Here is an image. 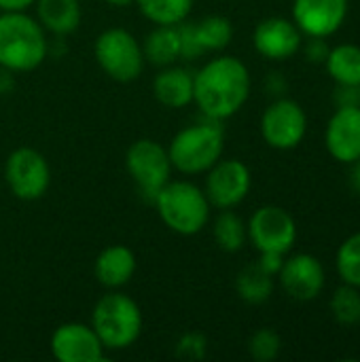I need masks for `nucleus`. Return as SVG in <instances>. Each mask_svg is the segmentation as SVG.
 I'll list each match as a JSON object with an SVG mask.
<instances>
[{
  "mask_svg": "<svg viewBox=\"0 0 360 362\" xmlns=\"http://www.w3.org/2000/svg\"><path fill=\"white\" fill-rule=\"evenodd\" d=\"M250 95V72L233 55L210 59L193 74V102L204 117L225 121L233 117Z\"/></svg>",
  "mask_w": 360,
  "mask_h": 362,
  "instance_id": "1",
  "label": "nucleus"
},
{
  "mask_svg": "<svg viewBox=\"0 0 360 362\" xmlns=\"http://www.w3.org/2000/svg\"><path fill=\"white\" fill-rule=\"evenodd\" d=\"M45 28L25 11L0 15V68L30 72L47 57Z\"/></svg>",
  "mask_w": 360,
  "mask_h": 362,
  "instance_id": "2",
  "label": "nucleus"
},
{
  "mask_svg": "<svg viewBox=\"0 0 360 362\" xmlns=\"http://www.w3.org/2000/svg\"><path fill=\"white\" fill-rule=\"evenodd\" d=\"M225 151V129L223 121L204 117L199 123L180 129L170 146L168 155L172 168L182 174H204L208 172Z\"/></svg>",
  "mask_w": 360,
  "mask_h": 362,
  "instance_id": "3",
  "label": "nucleus"
},
{
  "mask_svg": "<svg viewBox=\"0 0 360 362\" xmlns=\"http://www.w3.org/2000/svg\"><path fill=\"white\" fill-rule=\"evenodd\" d=\"M153 204L163 225L178 235H197L210 218L206 193L189 180H168Z\"/></svg>",
  "mask_w": 360,
  "mask_h": 362,
  "instance_id": "4",
  "label": "nucleus"
},
{
  "mask_svg": "<svg viewBox=\"0 0 360 362\" xmlns=\"http://www.w3.org/2000/svg\"><path fill=\"white\" fill-rule=\"evenodd\" d=\"M91 327L104 350H125L134 346L142 333V312L132 297L108 293L95 303Z\"/></svg>",
  "mask_w": 360,
  "mask_h": 362,
  "instance_id": "5",
  "label": "nucleus"
},
{
  "mask_svg": "<svg viewBox=\"0 0 360 362\" xmlns=\"http://www.w3.org/2000/svg\"><path fill=\"white\" fill-rule=\"evenodd\" d=\"M98 66L117 83H132L142 74L144 53L136 36L123 28H108L95 38Z\"/></svg>",
  "mask_w": 360,
  "mask_h": 362,
  "instance_id": "6",
  "label": "nucleus"
},
{
  "mask_svg": "<svg viewBox=\"0 0 360 362\" xmlns=\"http://www.w3.org/2000/svg\"><path fill=\"white\" fill-rule=\"evenodd\" d=\"M125 165L134 182L138 185L142 197L151 202H155V195L172 176V161L168 148L149 138H142L127 148Z\"/></svg>",
  "mask_w": 360,
  "mask_h": 362,
  "instance_id": "7",
  "label": "nucleus"
},
{
  "mask_svg": "<svg viewBox=\"0 0 360 362\" xmlns=\"http://www.w3.org/2000/svg\"><path fill=\"white\" fill-rule=\"evenodd\" d=\"M4 178L17 199L34 202L47 193L51 185V168L38 151L21 146L8 155L4 163Z\"/></svg>",
  "mask_w": 360,
  "mask_h": 362,
  "instance_id": "8",
  "label": "nucleus"
},
{
  "mask_svg": "<svg viewBox=\"0 0 360 362\" xmlns=\"http://www.w3.org/2000/svg\"><path fill=\"white\" fill-rule=\"evenodd\" d=\"M248 238L259 252L286 255L297 242L295 218L280 206H263L246 225Z\"/></svg>",
  "mask_w": 360,
  "mask_h": 362,
  "instance_id": "9",
  "label": "nucleus"
},
{
  "mask_svg": "<svg viewBox=\"0 0 360 362\" xmlns=\"http://www.w3.org/2000/svg\"><path fill=\"white\" fill-rule=\"evenodd\" d=\"M308 132V117L295 100L280 98L261 117L263 140L278 151H291L301 144Z\"/></svg>",
  "mask_w": 360,
  "mask_h": 362,
  "instance_id": "10",
  "label": "nucleus"
},
{
  "mask_svg": "<svg viewBox=\"0 0 360 362\" xmlns=\"http://www.w3.org/2000/svg\"><path fill=\"white\" fill-rule=\"evenodd\" d=\"M252 178L246 163L240 159H219L208 170L204 193L210 206L219 210H231L246 199Z\"/></svg>",
  "mask_w": 360,
  "mask_h": 362,
  "instance_id": "11",
  "label": "nucleus"
},
{
  "mask_svg": "<svg viewBox=\"0 0 360 362\" xmlns=\"http://www.w3.org/2000/svg\"><path fill=\"white\" fill-rule=\"evenodd\" d=\"M348 4L350 0H295L293 21L301 34L327 38L344 25Z\"/></svg>",
  "mask_w": 360,
  "mask_h": 362,
  "instance_id": "12",
  "label": "nucleus"
},
{
  "mask_svg": "<svg viewBox=\"0 0 360 362\" xmlns=\"http://www.w3.org/2000/svg\"><path fill=\"white\" fill-rule=\"evenodd\" d=\"M51 352L59 362H100L104 346L93 327L83 322H66L51 337Z\"/></svg>",
  "mask_w": 360,
  "mask_h": 362,
  "instance_id": "13",
  "label": "nucleus"
},
{
  "mask_svg": "<svg viewBox=\"0 0 360 362\" xmlns=\"http://www.w3.org/2000/svg\"><path fill=\"white\" fill-rule=\"evenodd\" d=\"M284 293L295 301H312L325 288V267L312 255H295L282 263L278 272Z\"/></svg>",
  "mask_w": 360,
  "mask_h": 362,
  "instance_id": "14",
  "label": "nucleus"
},
{
  "mask_svg": "<svg viewBox=\"0 0 360 362\" xmlns=\"http://www.w3.org/2000/svg\"><path fill=\"white\" fill-rule=\"evenodd\" d=\"M325 144L333 159L352 163L360 159V106H339L327 123Z\"/></svg>",
  "mask_w": 360,
  "mask_h": 362,
  "instance_id": "15",
  "label": "nucleus"
},
{
  "mask_svg": "<svg viewBox=\"0 0 360 362\" xmlns=\"http://www.w3.org/2000/svg\"><path fill=\"white\" fill-rule=\"evenodd\" d=\"M301 30L295 21L284 17H267L263 19L252 34L255 49L274 62H282L293 57L301 49Z\"/></svg>",
  "mask_w": 360,
  "mask_h": 362,
  "instance_id": "16",
  "label": "nucleus"
},
{
  "mask_svg": "<svg viewBox=\"0 0 360 362\" xmlns=\"http://www.w3.org/2000/svg\"><path fill=\"white\" fill-rule=\"evenodd\" d=\"M136 255L127 248V246H121V244H115V246H108L104 248L98 259H95V278L102 286L106 288H121L125 286L134 274H136Z\"/></svg>",
  "mask_w": 360,
  "mask_h": 362,
  "instance_id": "17",
  "label": "nucleus"
},
{
  "mask_svg": "<svg viewBox=\"0 0 360 362\" xmlns=\"http://www.w3.org/2000/svg\"><path fill=\"white\" fill-rule=\"evenodd\" d=\"M153 95L166 108H185L193 102V74L166 66L153 81Z\"/></svg>",
  "mask_w": 360,
  "mask_h": 362,
  "instance_id": "18",
  "label": "nucleus"
},
{
  "mask_svg": "<svg viewBox=\"0 0 360 362\" xmlns=\"http://www.w3.org/2000/svg\"><path fill=\"white\" fill-rule=\"evenodd\" d=\"M36 13L38 23L55 36L72 34L83 15L79 0H36Z\"/></svg>",
  "mask_w": 360,
  "mask_h": 362,
  "instance_id": "19",
  "label": "nucleus"
},
{
  "mask_svg": "<svg viewBox=\"0 0 360 362\" xmlns=\"http://www.w3.org/2000/svg\"><path fill=\"white\" fill-rule=\"evenodd\" d=\"M176 25H155V30L149 32V36L144 38V45H142L144 62L166 68V66H172L176 59H180Z\"/></svg>",
  "mask_w": 360,
  "mask_h": 362,
  "instance_id": "20",
  "label": "nucleus"
},
{
  "mask_svg": "<svg viewBox=\"0 0 360 362\" xmlns=\"http://www.w3.org/2000/svg\"><path fill=\"white\" fill-rule=\"evenodd\" d=\"M329 76L337 85L360 87V47L356 45H337L329 51L325 59Z\"/></svg>",
  "mask_w": 360,
  "mask_h": 362,
  "instance_id": "21",
  "label": "nucleus"
},
{
  "mask_svg": "<svg viewBox=\"0 0 360 362\" xmlns=\"http://www.w3.org/2000/svg\"><path fill=\"white\" fill-rule=\"evenodd\" d=\"M236 291L242 301L250 305H261L274 293V276L267 274L259 263H252L238 274Z\"/></svg>",
  "mask_w": 360,
  "mask_h": 362,
  "instance_id": "22",
  "label": "nucleus"
},
{
  "mask_svg": "<svg viewBox=\"0 0 360 362\" xmlns=\"http://www.w3.org/2000/svg\"><path fill=\"white\" fill-rule=\"evenodd\" d=\"M142 15L155 25H176L193 8V0H136Z\"/></svg>",
  "mask_w": 360,
  "mask_h": 362,
  "instance_id": "23",
  "label": "nucleus"
},
{
  "mask_svg": "<svg viewBox=\"0 0 360 362\" xmlns=\"http://www.w3.org/2000/svg\"><path fill=\"white\" fill-rule=\"evenodd\" d=\"M248 238L246 223L231 210H221L214 221V242L225 252H238L244 248Z\"/></svg>",
  "mask_w": 360,
  "mask_h": 362,
  "instance_id": "24",
  "label": "nucleus"
},
{
  "mask_svg": "<svg viewBox=\"0 0 360 362\" xmlns=\"http://www.w3.org/2000/svg\"><path fill=\"white\" fill-rule=\"evenodd\" d=\"M195 32L204 51H223L233 38V25L223 15H208L195 23Z\"/></svg>",
  "mask_w": 360,
  "mask_h": 362,
  "instance_id": "25",
  "label": "nucleus"
},
{
  "mask_svg": "<svg viewBox=\"0 0 360 362\" xmlns=\"http://www.w3.org/2000/svg\"><path fill=\"white\" fill-rule=\"evenodd\" d=\"M335 265L344 284L360 288V231L342 242Z\"/></svg>",
  "mask_w": 360,
  "mask_h": 362,
  "instance_id": "26",
  "label": "nucleus"
},
{
  "mask_svg": "<svg viewBox=\"0 0 360 362\" xmlns=\"http://www.w3.org/2000/svg\"><path fill=\"white\" fill-rule=\"evenodd\" d=\"M331 314L344 327L360 325V288L344 284L331 299Z\"/></svg>",
  "mask_w": 360,
  "mask_h": 362,
  "instance_id": "27",
  "label": "nucleus"
},
{
  "mask_svg": "<svg viewBox=\"0 0 360 362\" xmlns=\"http://www.w3.org/2000/svg\"><path fill=\"white\" fill-rule=\"evenodd\" d=\"M282 350V339L274 329H259L250 341H248V352L257 362H272L280 356Z\"/></svg>",
  "mask_w": 360,
  "mask_h": 362,
  "instance_id": "28",
  "label": "nucleus"
},
{
  "mask_svg": "<svg viewBox=\"0 0 360 362\" xmlns=\"http://www.w3.org/2000/svg\"><path fill=\"white\" fill-rule=\"evenodd\" d=\"M178 30V45H180V59H197L199 55H204V47L199 45L197 32H195V23H187L180 21L176 25Z\"/></svg>",
  "mask_w": 360,
  "mask_h": 362,
  "instance_id": "29",
  "label": "nucleus"
},
{
  "mask_svg": "<svg viewBox=\"0 0 360 362\" xmlns=\"http://www.w3.org/2000/svg\"><path fill=\"white\" fill-rule=\"evenodd\" d=\"M208 341L202 333H187L176 344V358L180 361H202L206 356Z\"/></svg>",
  "mask_w": 360,
  "mask_h": 362,
  "instance_id": "30",
  "label": "nucleus"
},
{
  "mask_svg": "<svg viewBox=\"0 0 360 362\" xmlns=\"http://www.w3.org/2000/svg\"><path fill=\"white\" fill-rule=\"evenodd\" d=\"M329 51H331V47L327 45L325 38L310 36V40L306 45V57H308V62H312V64H325Z\"/></svg>",
  "mask_w": 360,
  "mask_h": 362,
  "instance_id": "31",
  "label": "nucleus"
},
{
  "mask_svg": "<svg viewBox=\"0 0 360 362\" xmlns=\"http://www.w3.org/2000/svg\"><path fill=\"white\" fill-rule=\"evenodd\" d=\"M337 106H360V87L354 85H337L335 89Z\"/></svg>",
  "mask_w": 360,
  "mask_h": 362,
  "instance_id": "32",
  "label": "nucleus"
},
{
  "mask_svg": "<svg viewBox=\"0 0 360 362\" xmlns=\"http://www.w3.org/2000/svg\"><path fill=\"white\" fill-rule=\"evenodd\" d=\"M282 263H284V255H280V252H261L259 265H261L267 274L278 276V272L282 269Z\"/></svg>",
  "mask_w": 360,
  "mask_h": 362,
  "instance_id": "33",
  "label": "nucleus"
},
{
  "mask_svg": "<svg viewBox=\"0 0 360 362\" xmlns=\"http://www.w3.org/2000/svg\"><path fill=\"white\" fill-rule=\"evenodd\" d=\"M34 4H36V0H0V11L2 13H17V11H28Z\"/></svg>",
  "mask_w": 360,
  "mask_h": 362,
  "instance_id": "34",
  "label": "nucleus"
},
{
  "mask_svg": "<svg viewBox=\"0 0 360 362\" xmlns=\"http://www.w3.org/2000/svg\"><path fill=\"white\" fill-rule=\"evenodd\" d=\"M350 165H352V170H350V187L360 195V159L352 161Z\"/></svg>",
  "mask_w": 360,
  "mask_h": 362,
  "instance_id": "35",
  "label": "nucleus"
},
{
  "mask_svg": "<svg viewBox=\"0 0 360 362\" xmlns=\"http://www.w3.org/2000/svg\"><path fill=\"white\" fill-rule=\"evenodd\" d=\"M269 89H272V93H284L286 81H284L278 72H274V74L269 76Z\"/></svg>",
  "mask_w": 360,
  "mask_h": 362,
  "instance_id": "36",
  "label": "nucleus"
},
{
  "mask_svg": "<svg viewBox=\"0 0 360 362\" xmlns=\"http://www.w3.org/2000/svg\"><path fill=\"white\" fill-rule=\"evenodd\" d=\"M13 89V78H11V70H4L0 72V93H6Z\"/></svg>",
  "mask_w": 360,
  "mask_h": 362,
  "instance_id": "37",
  "label": "nucleus"
},
{
  "mask_svg": "<svg viewBox=\"0 0 360 362\" xmlns=\"http://www.w3.org/2000/svg\"><path fill=\"white\" fill-rule=\"evenodd\" d=\"M104 2H108L110 6H129V4H134L136 0H104Z\"/></svg>",
  "mask_w": 360,
  "mask_h": 362,
  "instance_id": "38",
  "label": "nucleus"
}]
</instances>
